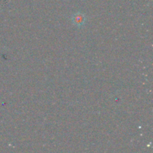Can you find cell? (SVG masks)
Segmentation results:
<instances>
[{"label": "cell", "mask_w": 153, "mask_h": 153, "mask_svg": "<svg viewBox=\"0 0 153 153\" xmlns=\"http://www.w3.org/2000/svg\"><path fill=\"white\" fill-rule=\"evenodd\" d=\"M72 22L76 26L82 27L86 22V16L82 13H76L72 16Z\"/></svg>", "instance_id": "1"}]
</instances>
